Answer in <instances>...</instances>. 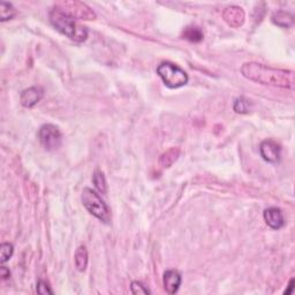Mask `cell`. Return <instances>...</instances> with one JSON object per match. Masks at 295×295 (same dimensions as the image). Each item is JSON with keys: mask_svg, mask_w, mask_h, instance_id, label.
<instances>
[{"mask_svg": "<svg viewBox=\"0 0 295 295\" xmlns=\"http://www.w3.org/2000/svg\"><path fill=\"white\" fill-rule=\"evenodd\" d=\"M241 73L247 80L259 84L291 90L294 88V73L292 70L274 68L258 63H246L241 67Z\"/></svg>", "mask_w": 295, "mask_h": 295, "instance_id": "6da1fadb", "label": "cell"}, {"mask_svg": "<svg viewBox=\"0 0 295 295\" xmlns=\"http://www.w3.org/2000/svg\"><path fill=\"white\" fill-rule=\"evenodd\" d=\"M49 19L51 24L57 29L59 33L65 35L72 41L78 42V43H82L88 37V29L84 25H81L76 22L75 19H73L69 15H67L66 13L60 11L59 8L54 7L50 11Z\"/></svg>", "mask_w": 295, "mask_h": 295, "instance_id": "7a4b0ae2", "label": "cell"}, {"mask_svg": "<svg viewBox=\"0 0 295 295\" xmlns=\"http://www.w3.org/2000/svg\"><path fill=\"white\" fill-rule=\"evenodd\" d=\"M81 200L85 209L88 210L92 216L105 224L110 223L112 218L111 211L108 209L106 203L102 200L101 196H99L95 190H92L91 188L83 189Z\"/></svg>", "mask_w": 295, "mask_h": 295, "instance_id": "3957f363", "label": "cell"}, {"mask_svg": "<svg viewBox=\"0 0 295 295\" xmlns=\"http://www.w3.org/2000/svg\"><path fill=\"white\" fill-rule=\"evenodd\" d=\"M157 74L169 89H178L188 83V75L184 69L172 63H162L157 67Z\"/></svg>", "mask_w": 295, "mask_h": 295, "instance_id": "277c9868", "label": "cell"}, {"mask_svg": "<svg viewBox=\"0 0 295 295\" xmlns=\"http://www.w3.org/2000/svg\"><path fill=\"white\" fill-rule=\"evenodd\" d=\"M56 7L75 20H94L96 18L95 12L82 1H75V0L60 1L56 5Z\"/></svg>", "mask_w": 295, "mask_h": 295, "instance_id": "5b68a950", "label": "cell"}, {"mask_svg": "<svg viewBox=\"0 0 295 295\" xmlns=\"http://www.w3.org/2000/svg\"><path fill=\"white\" fill-rule=\"evenodd\" d=\"M38 137L42 146L47 151H54L59 149L63 143V134L59 128L52 124L43 125L38 130Z\"/></svg>", "mask_w": 295, "mask_h": 295, "instance_id": "8992f818", "label": "cell"}, {"mask_svg": "<svg viewBox=\"0 0 295 295\" xmlns=\"http://www.w3.org/2000/svg\"><path fill=\"white\" fill-rule=\"evenodd\" d=\"M259 153L265 162L270 163V164H278L280 162L281 148L272 140L263 141L259 146Z\"/></svg>", "mask_w": 295, "mask_h": 295, "instance_id": "52a82bcc", "label": "cell"}, {"mask_svg": "<svg viewBox=\"0 0 295 295\" xmlns=\"http://www.w3.org/2000/svg\"><path fill=\"white\" fill-rule=\"evenodd\" d=\"M223 19L230 27L239 28L245 22L246 14L245 11L239 6H229L224 9Z\"/></svg>", "mask_w": 295, "mask_h": 295, "instance_id": "ba28073f", "label": "cell"}, {"mask_svg": "<svg viewBox=\"0 0 295 295\" xmlns=\"http://www.w3.org/2000/svg\"><path fill=\"white\" fill-rule=\"evenodd\" d=\"M44 96V90L41 86H31V88L25 89L21 92L20 102L24 107L31 108L37 104L38 102H41V99Z\"/></svg>", "mask_w": 295, "mask_h": 295, "instance_id": "9c48e42d", "label": "cell"}, {"mask_svg": "<svg viewBox=\"0 0 295 295\" xmlns=\"http://www.w3.org/2000/svg\"><path fill=\"white\" fill-rule=\"evenodd\" d=\"M265 223L272 230H280L285 225V219L283 211L279 208H268L263 212Z\"/></svg>", "mask_w": 295, "mask_h": 295, "instance_id": "30bf717a", "label": "cell"}, {"mask_svg": "<svg viewBox=\"0 0 295 295\" xmlns=\"http://www.w3.org/2000/svg\"><path fill=\"white\" fill-rule=\"evenodd\" d=\"M181 281V274L178 270H168L164 274V278H163L164 288L169 294H175L180 288Z\"/></svg>", "mask_w": 295, "mask_h": 295, "instance_id": "8fae6325", "label": "cell"}, {"mask_svg": "<svg viewBox=\"0 0 295 295\" xmlns=\"http://www.w3.org/2000/svg\"><path fill=\"white\" fill-rule=\"evenodd\" d=\"M272 22L280 28H290L294 23V17L285 11H278L272 15Z\"/></svg>", "mask_w": 295, "mask_h": 295, "instance_id": "7c38bea8", "label": "cell"}, {"mask_svg": "<svg viewBox=\"0 0 295 295\" xmlns=\"http://www.w3.org/2000/svg\"><path fill=\"white\" fill-rule=\"evenodd\" d=\"M179 156H180V149H179V148H171V149L163 153L162 157H160V165H162L163 168H171L176 160H178Z\"/></svg>", "mask_w": 295, "mask_h": 295, "instance_id": "4fadbf2b", "label": "cell"}, {"mask_svg": "<svg viewBox=\"0 0 295 295\" xmlns=\"http://www.w3.org/2000/svg\"><path fill=\"white\" fill-rule=\"evenodd\" d=\"M75 267L80 272L85 271L86 267H88V250H86L85 246H80L75 252Z\"/></svg>", "mask_w": 295, "mask_h": 295, "instance_id": "5bb4252c", "label": "cell"}, {"mask_svg": "<svg viewBox=\"0 0 295 295\" xmlns=\"http://www.w3.org/2000/svg\"><path fill=\"white\" fill-rule=\"evenodd\" d=\"M182 38L189 42H193V43H200V42L203 41V33L198 27L189 25V27L185 28L184 33H182Z\"/></svg>", "mask_w": 295, "mask_h": 295, "instance_id": "9a60e30c", "label": "cell"}, {"mask_svg": "<svg viewBox=\"0 0 295 295\" xmlns=\"http://www.w3.org/2000/svg\"><path fill=\"white\" fill-rule=\"evenodd\" d=\"M17 15V9L11 2L0 1V21L5 22L11 20Z\"/></svg>", "mask_w": 295, "mask_h": 295, "instance_id": "2e32d148", "label": "cell"}, {"mask_svg": "<svg viewBox=\"0 0 295 295\" xmlns=\"http://www.w3.org/2000/svg\"><path fill=\"white\" fill-rule=\"evenodd\" d=\"M92 182H94L95 187L101 191L102 194H105L107 190V184H106V179H105L104 173L102 171H95L94 175H92Z\"/></svg>", "mask_w": 295, "mask_h": 295, "instance_id": "e0dca14e", "label": "cell"}, {"mask_svg": "<svg viewBox=\"0 0 295 295\" xmlns=\"http://www.w3.org/2000/svg\"><path fill=\"white\" fill-rule=\"evenodd\" d=\"M233 110L239 114H247L250 110V103L245 97L236 98L235 102H234Z\"/></svg>", "mask_w": 295, "mask_h": 295, "instance_id": "ac0fdd59", "label": "cell"}, {"mask_svg": "<svg viewBox=\"0 0 295 295\" xmlns=\"http://www.w3.org/2000/svg\"><path fill=\"white\" fill-rule=\"evenodd\" d=\"M13 253H14V247H13L12 243H1V245H0V262H7L8 259L12 257Z\"/></svg>", "mask_w": 295, "mask_h": 295, "instance_id": "d6986e66", "label": "cell"}, {"mask_svg": "<svg viewBox=\"0 0 295 295\" xmlns=\"http://www.w3.org/2000/svg\"><path fill=\"white\" fill-rule=\"evenodd\" d=\"M130 291L133 294H151V292L148 287L144 286L140 281H131Z\"/></svg>", "mask_w": 295, "mask_h": 295, "instance_id": "ffe728a7", "label": "cell"}, {"mask_svg": "<svg viewBox=\"0 0 295 295\" xmlns=\"http://www.w3.org/2000/svg\"><path fill=\"white\" fill-rule=\"evenodd\" d=\"M37 293L41 295H45V294H53V291L51 290L49 284L46 283V281L42 280L40 279L37 283Z\"/></svg>", "mask_w": 295, "mask_h": 295, "instance_id": "44dd1931", "label": "cell"}, {"mask_svg": "<svg viewBox=\"0 0 295 295\" xmlns=\"http://www.w3.org/2000/svg\"><path fill=\"white\" fill-rule=\"evenodd\" d=\"M0 275H1L2 279H8L11 277V271L6 267H1L0 268Z\"/></svg>", "mask_w": 295, "mask_h": 295, "instance_id": "7402d4cb", "label": "cell"}, {"mask_svg": "<svg viewBox=\"0 0 295 295\" xmlns=\"http://www.w3.org/2000/svg\"><path fill=\"white\" fill-rule=\"evenodd\" d=\"M293 285H294V279H291L290 284H288V290L285 291V294L288 295V294H291L292 292H293V288H294Z\"/></svg>", "mask_w": 295, "mask_h": 295, "instance_id": "603a6c76", "label": "cell"}]
</instances>
